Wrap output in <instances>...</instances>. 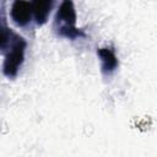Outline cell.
<instances>
[{"label":"cell","instance_id":"2","mask_svg":"<svg viewBox=\"0 0 157 157\" xmlns=\"http://www.w3.org/2000/svg\"><path fill=\"white\" fill-rule=\"evenodd\" d=\"M26 47L27 42L25 40V38L13 32L7 48L4 50L5 58L2 64V72L7 78H13L18 74L25 61Z\"/></svg>","mask_w":157,"mask_h":157},{"label":"cell","instance_id":"3","mask_svg":"<svg viewBox=\"0 0 157 157\" xmlns=\"http://www.w3.org/2000/svg\"><path fill=\"white\" fill-rule=\"evenodd\" d=\"M10 15L18 27H25L29 23L33 15L32 5L27 0H15L11 5Z\"/></svg>","mask_w":157,"mask_h":157},{"label":"cell","instance_id":"5","mask_svg":"<svg viewBox=\"0 0 157 157\" xmlns=\"http://www.w3.org/2000/svg\"><path fill=\"white\" fill-rule=\"evenodd\" d=\"M31 5L36 23L38 26H43L48 21L49 13L54 5V0H31Z\"/></svg>","mask_w":157,"mask_h":157},{"label":"cell","instance_id":"1","mask_svg":"<svg viewBox=\"0 0 157 157\" xmlns=\"http://www.w3.org/2000/svg\"><path fill=\"white\" fill-rule=\"evenodd\" d=\"M76 10L72 0H63L56 15H55V26L56 32L60 37L67 39H76L86 37V33L76 27Z\"/></svg>","mask_w":157,"mask_h":157},{"label":"cell","instance_id":"4","mask_svg":"<svg viewBox=\"0 0 157 157\" xmlns=\"http://www.w3.org/2000/svg\"><path fill=\"white\" fill-rule=\"evenodd\" d=\"M101 60V70L104 75H112L119 66V60L113 47H102L97 49Z\"/></svg>","mask_w":157,"mask_h":157}]
</instances>
